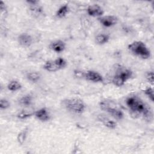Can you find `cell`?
<instances>
[{"label":"cell","mask_w":154,"mask_h":154,"mask_svg":"<svg viewBox=\"0 0 154 154\" xmlns=\"http://www.w3.org/2000/svg\"><path fill=\"white\" fill-rule=\"evenodd\" d=\"M33 97L32 95L28 94L22 96L18 100L19 104L23 107H29L32 104Z\"/></svg>","instance_id":"5bb4252c"},{"label":"cell","mask_w":154,"mask_h":154,"mask_svg":"<svg viewBox=\"0 0 154 154\" xmlns=\"http://www.w3.org/2000/svg\"><path fill=\"white\" fill-rule=\"evenodd\" d=\"M144 94L147 97L153 102L154 101V94H153V89L152 87H148L144 90Z\"/></svg>","instance_id":"603a6c76"},{"label":"cell","mask_w":154,"mask_h":154,"mask_svg":"<svg viewBox=\"0 0 154 154\" xmlns=\"http://www.w3.org/2000/svg\"><path fill=\"white\" fill-rule=\"evenodd\" d=\"M84 78L93 82H102L103 78L102 76L98 72L94 70H88L84 74Z\"/></svg>","instance_id":"ba28073f"},{"label":"cell","mask_w":154,"mask_h":154,"mask_svg":"<svg viewBox=\"0 0 154 154\" xmlns=\"http://www.w3.org/2000/svg\"><path fill=\"white\" fill-rule=\"evenodd\" d=\"M100 107L116 120H120L123 118L122 111L111 100H103L100 101Z\"/></svg>","instance_id":"277c9868"},{"label":"cell","mask_w":154,"mask_h":154,"mask_svg":"<svg viewBox=\"0 0 154 154\" xmlns=\"http://www.w3.org/2000/svg\"><path fill=\"white\" fill-rule=\"evenodd\" d=\"M69 7L67 4H64L61 6L57 11L56 12L55 16L58 18H63L66 16V14L69 13Z\"/></svg>","instance_id":"ac0fdd59"},{"label":"cell","mask_w":154,"mask_h":154,"mask_svg":"<svg viewBox=\"0 0 154 154\" xmlns=\"http://www.w3.org/2000/svg\"><path fill=\"white\" fill-rule=\"evenodd\" d=\"M109 35L106 34H99L96 35L95 40L97 44L102 45L107 43L109 40Z\"/></svg>","instance_id":"2e32d148"},{"label":"cell","mask_w":154,"mask_h":154,"mask_svg":"<svg viewBox=\"0 0 154 154\" xmlns=\"http://www.w3.org/2000/svg\"><path fill=\"white\" fill-rule=\"evenodd\" d=\"M87 14L92 17H100L104 13L103 8L98 4H93L89 5L87 8Z\"/></svg>","instance_id":"9c48e42d"},{"label":"cell","mask_w":154,"mask_h":154,"mask_svg":"<svg viewBox=\"0 0 154 154\" xmlns=\"http://www.w3.org/2000/svg\"><path fill=\"white\" fill-rule=\"evenodd\" d=\"M55 61L60 70L65 68L67 66L66 60L62 57H58L55 60Z\"/></svg>","instance_id":"7402d4cb"},{"label":"cell","mask_w":154,"mask_h":154,"mask_svg":"<svg viewBox=\"0 0 154 154\" xmlns=\"http://www.w3.org/2000/svg\"><path fill=\"white\" fill-rule=\"evenodd\" d=\"M34 115V112H29L26 110H22L17 114V117L21 120H25Z\"/></svg>","instance_id":"44dd1931"},{"label":"cell","mask_w":154,"mask_h":154,"mask_svg":"<svg viewBox=\"0 0 154 154\" xmlns=\"http://www.w3.org/2000/svg\"><path fill=\"white\" fill-rule=\"evenodd\" d=\"M17 42L19 45L22 47L28 48L32 44L33 39L30 34L23 32L19 35L17 37Z\"/></svg>","instance_id":"52a82bcc"},{"label":"cell","mask_w":154,"mask_h":154,"mask_svg":"<svg viewBox=\"0 0 154 154\" xmlns=\"http://www.w3.org/2000/svg\"><path fill=\"white\" fill-rule=\"evenodd\" d=\"M132 76V72L129 69L119 67L112 79V84L116 87L123 86Z\"/></svg>","instance_id":"5b68a950"},{"label":"cell","mask_w":154,"mask_h":154,"mask_svg":"<svg viewBox=\"0 0 154 154\" xmlns=\"http://www.w3.org/2000/svg\"><path fill=\"white\" fill-rule=\"evenodd\" d=\"M63 105L67 110L78 114H82L85 109V105L82 100L76 97L64 99Z\"/></svg>","instance_id":"3957f363"},{"label":"cell","mask_w":154,"mask_h":154,"mask_svg":"<svg viewBox=\"0 0 154 154\" xmlns=\"http://www.w3.org/2000/svg\"><path fill=\"white\" fill-rule=\"evenodd\" d=\"M38 3H39V2H38L35 4H34L29 5V10L31 11V13L35 17H40L42 16H43V14H44L43 8H42V6H40L38 4Z\"/></svg>","instance_id":"4fadbf2b"},{"label":"cell","mask_w":154,"mask_h":154,"mask_svg":"<svg viewBox=\"0 0 154 154\" xmlns=\"http://www.w3.org/2000/svg\"><path fill=\"white\" fill-rule=\"evenodd\" d=\"M146 78L147 81L152 84H153L154 82V75L153 71L147 72L146 74Z\"/></svg>","instance_id":"d4e9b609"},{"label":"cell","mask_w":154,"mask_h":154,"mask_svg":"<svg viewBox=\"0 0 154 154\" xmlns=\"http://www.w3.org/2000/svg\"><path fill=\"white\" fill-rule=\"evenodd\" d=\"M129 51L134 55L142 59H148L150 57V51L144 43L141 41H134L128 46Z\"/></svg>","instance_id":"7a4b0ae2"},{"label":"cell","mask_w":154,"mask_h":154,"mask_svg":"<svg viewBox=\"0 0 154 154\" xmlns=\"http://www.w3.org/2000/svg\"><path fill=\"white\" fill-rule=\"evenodd\" d=\"M43 69L46 71H48L50 72H54L60 70L55 60H49L46 61L43 65Z\"/></svg>","instance_id":"9a60e30c"},{"label":"cell","mask_w":154,"mask_h":154,"mask_svg":"<svg viewBox=\"0 0 154 154\" xmlns=\"http://www.w3.org/2000/svg\"><path fill=\"white\" fill-rule=\"evenodd\" d=\"M22 88L21 84L16 80L10 81L7 85V88L11 91H16L20 90Z\"/></svg>","instance_id":"d6986e66"},{"label":"cell","mask_w":154,"mask_h":154,"mask_svg":"<svg viewBox=\"0 0 154 154\" xmlns=\"http://www.w3.org/2000/svg\"><path fill=\"white\" fill-rule=\"evenodd\" d=\"M126 103L129 108L130 114L134 119L143 116L146 121L150 122L152 120V109L138 97L136 96L128 97L126 100Z\"/></svg>","instance_id":"6da1fadb"},{"label":"cell","mask_w":154,"mask_h":154,"mask_svg":"<svg viewBox=\"0 0 154 154\" xmlns=\"http://www.w3.org/2000/svg\"><path fill=\"white\" fill-rule=\"evenodd\" d=\"M99 22L105 27H111L117 24L118 18L114 15H106L98 17Z\"/></svg>","instance_id":"8992f818"},{"label":"cell","mask_w":154,"mask_h":154,"mask_svg":"<svg viewBox=\"0 0 154 154\" xmlns=\"http://www.w3.org/2000/svg\"><path fill=\"white\" fill-rule=\"evenodd\" d=\"M49 49L57 53L63 52L66 49V43L61 40H57L52 42L49 46Z\"/></svg>","instance_id":"30bf717a"},{"label":"cell","mask_w":154,"mask_h":154,"mask_svg":"<svg viewBox=\"0 0 154 154\" xmlns=\"http://www.w3.org/2000/svg\"><path fill=\"white\" fill-rule=\"evenodd\" d=\"M27 136V130L26 129L20 131L17 136V141L20 144H23L26 140Z\"/></svg>","instance_id":"ffe728a7"},{"label":"cell","mask_w":154,"mask_h":154,"mask_svg":"<svg viewBox=\"0 0 154 154\" xmlns=\"http://www.w3.org/2000/svg\"><path fill=\"white\" fill-rule=\"evenodd\" d=\"M34 116L42 122H47L51 119L50 113L46 108H42L34 112Z\"/></svg>","instance_id":"8fae6325"},{"label":"cell","mask_w":154,"mask_h":154,"mask_svg":"<svg viewBox=\"0 0 154 154\" xmlns=\"http://www.w3.org/2000/svg\"><path fill=\"white\" fill-rule=\"evenodd\" d=\"M26 79L33 83L37 82L41 78V75L38 72H30L26 74Z\"/></svg>","instance_id":"e0dca14e"},{"label":"cell","mask_w":154,"mask_h":154,"mask_svg":"<svg viewBox=\"0 0 154 154\" xmlns=\"http://www.w3.org/2000/svg\"><path fill=\"white\" fill-rule=\"evenodd\" d=\"M10 106V103L6 99H1L0 100L1 109H7Z\"/></svg>","instance_id":"cb8c5ba5"},{"label":"cell","mask_w":154,"mask_h":154,"mask_svg":"<svg viewBox=\"0 0 154 154\" xmlns=\"http://www.w3.org/2000/svg\"><path fill=\"white\" fill-rule=\"evenodd\" d=\"M97 119L100 122H101L103 123V125L105 126H106L108 129H114L117 126V124L114 121L111 120L109 117L104 115H102V114L98 115Z\"/></svg>","instance_id":"7c38bea8"}]
</instances>
